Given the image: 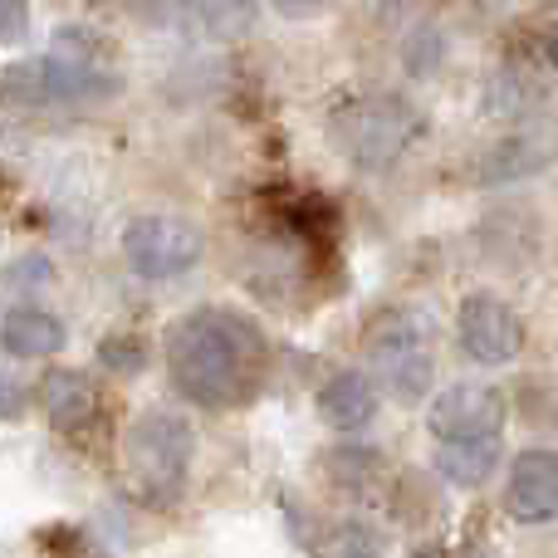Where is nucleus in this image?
<instances>
[{"label":"nucleus","mask_w":558,"mask_h":558,"mask_svg":"<svg viewBox=\"0 0 558 558\" xmlns=\"http://www.w3.org/2000/svg\"><path fill=\"white\" fill-rule=\"evenodd\" d=\"M123 255L143 279H177L202 265L206 235L182 216H133L123 231Z\"/></svg>","instance_id":"39448f33"},{"label":"nucleus","mask_w":558,"mask_h":558,"mask_svg":"<svg viewBox=\"0 0 558 558\" xmlns=\"http://www.w3.org/2000/svg\"><path fill=\"white\" fill-rule=\"evenodd\" d=\"M422 133V118L392 94H373V98H357V104L333 108V137L338 147L348 153V162L367 167H392L397 157L412 147V137Z\"/></svg>","instance_id":"20e7f679"},{"label":"nucleus","mask_w":558,"mask_h":558,"mask_svg":"<svg viewBox=\"0 0 558 558\" xmlns=\"http://www.w3.org/2000/svg\"><path fill=\"white\" fill-rule=\"evenodd\" d=\"M412 558H441V554H436V549H422V554H412Z\"/></svg>","instance_id":"aec40b11"},{"label":"nucleus","mask_w":558,"mask_h":558,"mask_svg":"<svg viewBox=\"0 0 558 558\" xmlns=\"http://www.w3.org/2000/svg\"><path fill=\"white\" fill-rule=\"evenodd\" d=\"M505 392L500 387H485V383H456L441 387L426 412V426H432L436 446H451V441H500V426H505Z\"/></svg>","instance_id":"0eeeda50"},{"label":"nucleus","mask_w":558,"mask_h":558,"mask_svg":"<svg viewBox=\"0 0 558 558\" xmlns=\"http://www.w3.org/2000/svg\"><path fill=\"white\" fill-rule=\"evenodd\" d=\"M318 416L333 432H357L377 416V387L363 373H338L318 387Z\"/></svg>","instance_id":"9b49d317"},{"label":"nucleus","mask_w":558,"mask_h":558,"mask_svg":"<svg viewBox=\"0 0 558 558\" xmlns=\"http://www.w3.org/2000/svg\"><path fill=\"white\" fill-rule=\"evenodd\" d=\"M192 456H196V436H192V426H186V416L162 412V407L143 412L123 436L128 481L153 505H172L177 495H182Z\"/></svg>","instance_id":"f03ea898"},{"label":"nucleus","mask_w":558,"mask_h":558,"mask_svg":"<svg viewBox=\"0 0 558 558\" xmlns=\"http://www.w3.org/2000/svg\"><path fill=\"white\" fill-rule=\"evenodd\" d=\"M333 558H383V544H377V534L363 530V524H343V530L333 534Z\"/></svg>","instance_id":"dca6fc26"},{"label":"nucleus","mask_w":558,"mask_h":558,"mask_svg":"<svg viewBox=\"0 0 558 558\" xmlns=\"http://www.w3.org/2000/svg\"><path fill=\"white\" fill-rule=\"evenodd\" d=\"M367 357L377 377L392 387L402 402L432 392L436 377V324L426 308H392L367 328Z\"/></svg>","instance_id":"7ed1b4c3"},{"label":"nucleus","mask_w":558,"mask_h":558,"mask_svg":"<svg viewBox=\"0 0 558 558\" xmlns=\"http://www.w3.org/2000/svg\"><path fill=\"white\" fill-rule=\"evenodd\" d=\"M456 338H461V348H465L471 363L500 367V363H514V357H520L524 324L505 299L475 289V294H465L461 308H456Z\"/></svg>","instance_id":"6e6552de"},{"label":"nucleus","mask_w":558,"mask_h":558,"mask_svg":"<svg viewBox=\"0 0 558 558\" xmlns=\"http://www.w3.org/2000/svg\"><path fill=\"white\" fill-rule=\"evenodd\" d=\"M192 20H202L206 35L231 39V35H245V29L260 20V10H255V5H196Z\"/></svg>","instance_id":"2eb2a0df"},{"label":"nucleus","mask_w":558,"mask_h":558,"mask_svg":"<svg viewBox=\"0 0 558 558\" xmlns=\"http://www.w3.org/2000/svg\"><path fill=\"white\" fill-rule=\"evenodd\" d=\"M549 64H554V69H558V25H554V29H549Z\"/></svg>","instance_id":"6ab92c4d"},{"label":"nucleus","mask_w":558,"mask_h":558,"mask_svg":"<svg viewBox=\"0 0 558 558\" xmlns=\"http://www.w3.org/2000/svg\"><path fill=\"white\" fill-rule=\"evenodd\" d=\"M505 510L524 524L558 520V451H520L505 481Z\"/></svg>","instance_id":"1a4fd4ad"},{"label":"nucleus","mask_w":558,"mask_h":558,"mask_svg":"<svg viewBox=\"0 0 558 558\" xmlns=\"http://www.w3.org/2000/svg\"><path fill=\"white\" fill-rule=\"evenodd\" d=\"M39 407H45L49 426H59V432H78V426H88L94 412H98V387L88 383L84 373L59 367V373H49L45 383H39Z\"/></svg>","instance_id":"9d476101"},{"label":"nucleus","mask_w":558,"mask_h":558,"mask_svg":"<svg viewBox=\"0 0 558 558\" xmlns=\"http://www.w3.org/2000/svg\"><path fill=\"white\" fill-rule=\"evenodd\" d=\"M20 412H25V387L10 373H0V422H15Z\"/></svg>","instance_id":"a211bd4d"},{"label":"nucleus","mask_w":558,"mask_h":558,"mask_svg":"<svg viewBox=\"0 0 558 558\" xmlns=\"http://www.w3.org/2000/svg\"><path fill=\"white\" fill-rule=\"evenodd\" d=\"M167 367L186 402L226 412L260 387L265 333L241 308H192L167 328Z\"/></svg>","instance_id":"f257e3e1"},{"label":"nucleus","mask_w":558,"mask_h":558,"mask_svg":"<svg viewBox=\"0 0 558 558\" xmlns=\"http://www.w3.org/2000/svg\"><path fill=\"white\" fill-rule=\"evenodd\" d=\"M108 88L113 84L98 74L94 59L74 54V49H59V54L5 69L0 94L15 98V104H78V98H98V94H108Z\"/></svg>","instance_id":"423d86ee"},{"label":"nucleus","mask_w":558,"mask_h":558,"mask_svg":"<svg viewBox=\"0 0 558 558\" xmlns=\"http://www.w3.org/2000/svg\"><path fill=\"white\" fill-rule=\"evenodd\" d=\"M544 162H549V147L544 143H534V137H510V143L490 147L481 177L485 182H510V177H524V172H534V167H544Z\"/></svg>","instance_id":"4468645a"},{"label":"nucleus","mask_w":558,"mask_h":558,"mask_svg":"<svg viewBox=\"0 0 558 558\" xmlns=\"http://www.w3.org/2000/svg\"><path fill=\"white\" fill-rule=\"evenodd\" d=\"M64 338H69V328L54 314H45V308H10L0 318V343L15 357H49L64 348Z\"/></svg>","instance_id":"f8f14e48"},{"label":"nucleus","mask_w":558,"mask_h":558,"mask_svg":"<svg viewBox=\"0 0 558 558\" xmlns=\"http://www.w3.org/2000/svg\"><path fill=\"white\" fill-rule=\"evenodd\" d=\"M432 461L441 471V481H451L456 490H475L500 465V441H451V446H436Z\"/></svg>","instance_id":"ddd939ff"},{"label":"nucleus","mask_w":558,"mask_h":558,"mask_svg":"<svg viewBox=\"0 0 558 558\" xmlns=\"http://www.w3.org/2000/svg\"><path fill=\"white\" fill-rule=\"evenodd\" d=\"M29 25V5H15V0H0V45L20 39Z\"/></svg>","instance_id":"f3484780"}]
</instances>
